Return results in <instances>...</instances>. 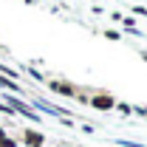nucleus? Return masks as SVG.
<instances>
[{"instance_id": "nucleus-2", "label": "nucleus", "mask_w": 147, "mask_h": 147, "mask_svg": "<svg viewBox=\"0 0 147 147\" xmlns=\"http://www.w3.org/2000/svg\"><path fill=\"white\" fill-rule=\"evenodd\" d=\"M45 88L57 96H65V99H76V93H79V85H74L68 79H51V76L45 79Z\"/></svg>"}, {"instance_id": "nucleus-5", "label": "nucleus", "mask_w": 147, "mask_h": 147, "mask_svg": "<svg viewBox=\"0 0 147 147\" xmlns=\"http://www.w3.org/2000/svg\"><path fill=\"white\" fill-rule=\"evenodd\" d=\"M113 110L122 116V119H127V116H133V105L130 102H122V99H116V105H113Z\"/></svg>"}, {"instance_id": "nucleus-10", "label": "nucleus", "mask_w": 147, "mask_h": 147, "mask_svg": "<svg viewBox=\"0 0 147 147\" xmlns=\"http://www.w3.org/2000/svg\"><path fill=\"white\" fill-rule=\"evenodd\" d=\"M0 113H3V116H17V113H14V110L9 108L6 102H0Z\"/></svg>"}, {"instance_id": "nucleus-11", "label": "nucleus", "mask_w": 147, "mask_h": 147, "mask_svg": "<svg viewBox=\"0 0 147 147\" xmlns=\"http://www.w3.org/2000/svg\"><path fill=\"white\" fill-rule=\"evenodd\" d=\"M23 3H28V6H31V3H34V0H23Z\"/></svg>"}, {"instance_id": "nucleus-9", "label": "nucleus", "mask_w": 147, "mask_h": 147, "mask_svg": "<svg viewBox=\"0 0 147 147\" xmlns=\"http://www.w3.org/2000/svg\"><path fill=\"white\" fill-rule=\"evenodd\" d=\"M130 11H133V17L139 20V17H147V9L144 6H130Z\"/></svg>"}, {"instance_id": "nucleus-7", "label": "nucleus", "mask_w": 147, "mask_h": 147, "mask_svg": "<svg viewBox=\"0 0 147 147\" xmlns=\"http://www.w3.org/2000/svg\"><path fill=\"white\" fill-rule=\"evenodd\" d=\"M102 34H105V40H110V42H119V40H122V31H116V28H105Z\"/></svg>"}, {"instance_id": "nucleus-3", "label": "nucleus", "mask_w": 147, "mask_h": 147, "mask_svg": "<svg viewBox=\"0 0 147 147\" xmlns=\"http://www.w3.org/2000/svg\"><path fill=\"white\" fill-rule=\"evenodd\" d=\"M20 144L23 147H45V133H40V130H34V127H26Z\"/></svg>"}, {"instance_id": "nucleus-6", "label": "nucleus", "mask_w": 147, "mask_h": 147, "mask_svg": "<svg viewBox=\"0 0 147 147\" xmlns=\"http://www.w3.org/2000/svg\"><path fill=\"white\" fill-rule=\"evenodd\" d=\"M0 74L9 76V79H14V82H20V71H17V68H11V65H6V62H0Z\"/></svg>"}, {"instance_id": "nucleus-8", "label": "nucleus", "mask_w": 147, "mask_h": 147, "mask_svg": "<svg viewBox=\"0 0 147 147\" xmlns=\"http://www.w3.org/2000/svg\"><path fill=\"white\" fill-rule=\"evenodd\" d=\"M133 116H139V119H147V105H133Z\"/></svg>"}, {"instance_id": "nucleus-4", "label": "nucleus", "mask_w": 147, "mask_h": 147, "mask_svg": "<svg viewBox=\"0 0 147 147\" xmlns=\"http://www.w3.org/2000/svg\"><path fill=\"white\" fill-rule=\"evenodd\" d=\"M0 88H3V93H14V96H26L23 85H20V82H14V79H9V76H3V74H0Z\"/></svg>"}, {"instance_id": "nucleus-1", "label": "nucleus", "mask_w": 147, "mask_h": 147, "mask_svg": "<svg viewBox=\"0 0 147 147\" xmlns=\"http://www.w3.org/2000/svg\"><path fill=\"white\" fill-rule=\"evenodd\" d=\"M96 113H113V105H116V96L110 91H91V99H88Z\"/></svg>"}]
</instances>
